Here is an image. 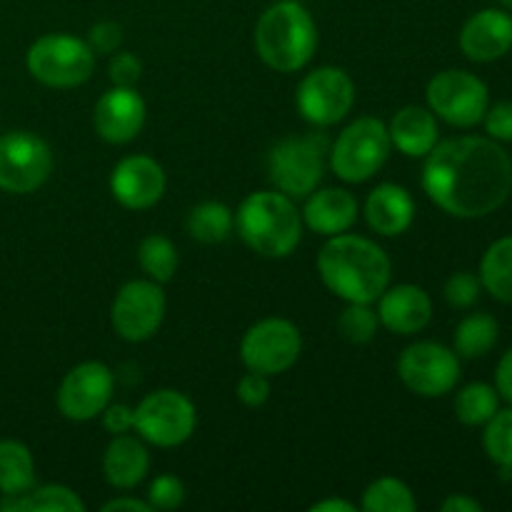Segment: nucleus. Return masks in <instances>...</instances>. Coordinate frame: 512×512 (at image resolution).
Wrapping results in <instances>:
<instances>
[{
    "mask_svg": "<svg viewBox=\"0 0 512 512\" xmlns=\"http://www.w3.org/2000/svg\"><path fill=\"white\" fill-rule=\"evenodd\" d=\"M495 390L500 393V398L512 403V348L500 358L498 370H495Z\"/></svg>",
    "mask_w": 512,
    "mask_h": 512,
    "instance_id": "a19ab883",
    "label": "nucleus"
},
{
    "mask_svg": "<svg viewBox=\"0 0 512 512\" xmlns=\"http://www.w3.org/2000/svg\"><path fill=\"white\" fill-rule=\"evenodd\" d=\"M390 150L388 125L378 118H358L335 138L330 168L345 183H365L388 163Z\"/></svg>",
    "mask_w": 512,
    "mask_h": 512,
    "instance_id": "423d86ee",
    "label": "nucleus"
},
{
    "mask_svg": "<svg viewBox=\"0 0 512 512\" xmlns=\"http://www.w3.org/2000/svg\"><path fill=\"white\" fill-rule=\"evenodd\" d=\"M113 388V370L98 360H88V363H80L68 370L58 388L55 403H58L63 418L73 420V423H88L108 408V403L113 400Z\"/></svg>",
    "mask_w": 512,
    "mask_h": 512,
    "instance_id": "2eb2a0df",
    "label": "nucleus"
},
{
    "mask_svg": "<svg viewBox=\"0 0 512 512\" xmlns=\"http://www.w3.org/2000/svg\"><path fill=\"white\" fill-rule=\"evenodd\" d=\"M235 395H238L240 403L248 405V408H260V405L268 403L270 398V378L263 373H253V370H248V373L238 380Z\"/></svg>",
    "mask_w": 512,
    "mask_h": 512,
    "instance_id": "4c0bfd02",
    "label": "nucleus"
},
{
    "mask_svg": "<svg viewBox=\"0 0 512 512\" xmlns=\"http://www.w3.org/2000/svg\"><path fill=\"white\" fill-rule=\"evenodd\" d=\"M328 140L323 135H293L275 143L268 153V175L280 193L308 198L325 175Z\"/></svg>",
    "mask_w": 512,
    "mask_h": 512,
    "instance_id": "0eeeda50",
    "label": "nucleus"
},
{
    "mask_svg": "<svg viewBox=\"0 0 512 512\" xmlns=\"http://www.w3.org/2000/svg\"><path fill=\"white\" fill-rule=\"evenodd\" d=\"M378 328V310L370 308V303H348L338 318V333L353 345L370 343L378 335Z\"/></svg>",
    "mask_w": 512,
    "mask_h": 512,
    "instance_id": "473e14b6",
    "label": "nucleus"
},
{
    "mask_svg": "<svg viewBox=\"0 0 512 512\" xmlns=\"http://www.w3.org/2000/svg\"><path fill=\"white\" fill-rule=\"evenodd\" d=\"M360 508L365 512H413L418 508V500L403 480L385 475L365 488Z\"/></svg>",
    "mask_w": 512,
    "mask_h": 512,
    "instance_id": "c756f323",
    "label": "nucleus"
},
{
    "mask_svg": "<svg viewBox=\"0 0 512 512\" xmlns=\"http://www.w3.org/2000/svg\"><path fill=\"white\" fill-rule=\"evenodd\" d=\"M500 5H503V8H508V10H512V0H498Z\"/></svg>",
    "mask_w": 512,
    "mask_h": 512,
    "instance_id": "a18cd8bd",
    "label": "nucleus"
},
{
    "mask_svg": "<svg viewBox=\"0 0 512 512\" xmlns=\"http://www.w3.org/2000/svg\"><path fill=\"white\" fill-rule=\"evenodd\" d=\"M365 220L383 238L403 235L415 220V200L403 185L383 183L365 200Z\"/></svg>",
    "mask_w": 512,
    "mask_h": 512,
    "instance_id": "412c9836",
    "label": "nucleus"
},
{
    "mask_svg": "<svg viewBox=\"0 0 512 512\" xmlns=\"http://www.w3.org/2000/svg\"><path fill=\"white\" fill-rule=\"evenodd\" d=\"M310 512H355V505L343 498H325L320 503L310 505Z\"/></svg>",
    "mask_w": 512,
    "mask_h": 512,
    "instance_id": "c03bdc74",
    "label": "nucleus"
},
{
    "mask_svg": "<svg viewBox=\"0 0 512 512\" xmlns=\"http://www.w3.org/2000/svg\"><path fill=\"white\" fill-rule=\"evenodd\" d=\"M440 510L443 512H483V505H480L475 498H470V495H450L448 500H443Z\"/></svg>",
    "mask_w": 512,
    "mask_h": 512,
    "instance_id": "37998d69",
    "label": "nucleus"
},
{
    "mask_svg": "<svg viewBox=\"0 0 512 512\" xmlns=\"http://www.w3.org/2000/svg\"><path fill=\"white\" fill-rule=\"evenodd\" d=\"M28 73L48 88H78L95 70V53L88 40L68 33H50L35 40L25 55Z\"/></svg>",
    "mask_w": 512,
    "mask_h": 512,
    "instance_id": "39448f33",
    "label": "nucleus"
},
{
    "mask_svg": "<svg viewBox=\"0 0 512 512\" xmlns=\"http://www.w3.org/2000/svg\"><path fill=\"white\" fill-rule=\"evenodd\" d=\"M300 353H303L300 330L285 318L258 320L240 340V360L245 368L268 378L293 368Z\"/></svg>",
    "mask_w": 512,
    "mask_h": 512,
    "instance_id": "9d476101",
    "label": "nucleus"
},
{
    "mask_svg": "<svg viewBox=\"0 0 512 512\" xmlns=\"http://www.w3.org/2000/svg\"><path fill=\"white\" fill-rule=\"evenodd\" d=\"M398 375L410 393L420 398H443L458 385L460 358L445 345L420 340L400 353Z\"/></svg>",
    "mask_w": 512,
    "mask_h": 512,
    "instance_id": "ddd939ff",
    "label": "nucleus"
},
{
    "mask_svg": "<svg viewBox=\"0 0 512 512\" xmlns=\"http://www.w3.org/2000/svg\"><path fill=\"white\" fill-rule=\"evenodd\" d=\"M100 510L103 512H123V510L153 512V505H150L148 500H138V498H113V500H108V503H105Z\"/></svg>",
    "mask_w": 512,
    "mask_h": 512,
    "instance_id": "79ce46f5",
    "label": "nucleus"
},
{
    "mask_svg": "<svg viewBox=\"0 0 512 512\" xmlns=\"http://www.w3.org/2000/svg\"><path fill=\"white\" fill-rule=\"evenodd\" d=\"M378 318L383 328L398 335H415L433 320V300L420 285H393L378 300Z\"/></svg>",
    "mask_w": 512,
    "mask_h": 512,
    "instance_id": "6ab92c4d",
    "label": "nucleus"
},
{
    "mask_svg": "<svg viewBox=\"0 0 512 512\" xmlns=\"http://www.w3.org/2000/svg\"><path fill=\"white\" fill-rule=\"evenodd\" d=\"M455 418L468 428L485 425L500 410V393L488 383H470L455 395Z\"/></svg>",
    "mask_w": 512,
    "mask_h": 512,
    "instance_id": "cd10ccee",
    "label": "nucleus"
},
{
    "mask_svg": "<svg viewBox=\"0 0 512 512\" xmlns=\"http://www.w3.org/2000/svg\"><path fill=\"white\" fill-rule=\"evenodd\" d=\"M188 233L205 245L223 243L235 228L233 210L218 200H205L188 213Z\"/></svg>",
    "mask_w": 512,
    "mask_h": 512,
    "instance_id": "bb28decb",
    "label": "nucleus"
},
{
    "mask_svg": "<svg viewBox=\"0 0 512 512\" xmlns=\"http://www.w3.org/2000/svg\"><path fill=\"white\" fill-rule=\"evenodd\" d=\"M88 45L93 48V53L100 55L118 53L120 45H123V25L115 23V20H100L90 28Z\"/></svg>",
    "mask_w": 512,
    "mask_h": 512,
    "instance_id": "c9c22d12",
    "label": "nucleus"
},
{
    "mask_svg": "<svg viewBox=\"0 0 512 512\" xmlns=\"http://www.w3.org/2000/svg\"><path fill=\"white\" fill-rule=\"evenodd\" d=\"M318 273L325 288L345 303L373 305L390 285L393 263L375 240L340 233L320 248Z\"/></svg>",
    "mask_w": 512,
    "mask_h": 512,
    "instance_id": "f03ea898",
    "label": "nucleus"
},
{
    "mask_svg": "<svg viewBox=\"0 0 512 512\" xmlns=\"http://www.w3.org/2000/svg\"><path fill=\"white\" fill-rule=\"evenodd\" d=\"M300 115L315 128H330L340 123L355 105V83L343 68L323 65L300 80L295 93Z\"/></svg>",
    "mask_w": 512,
    "mask_h": 512,
    "instance_id": "f8f14e48",
    "label": "nucleus"
},
{
    "mask_svg": "<svg viewBox=\"0 0 512 512\" xmlns=\"http://www.w3.org/2000/svg\"><path fill=\"white\" fill-rule=\"evenodd\" d=\"M483 448L488 458L503 468V473H512V408L498 410L485 423Z\"/></svg>",
    "mask_w": 512,
    "mask_h": 512,
    "instance_id": "7c9ffc66",
    "label": "nucleus"
},
{
    "mask_svg": "<svg viewBox=\"0 0 512 512\" xmlns=\"http://www.w3.org/2000/svg\"><path fill=\"white\" fill-rule=\"evenodd\" d=\"M100 415H103V425L110 435H123L135 428V408H130L125 403H113L110 400L108 408Z\"/></svg>",
    "mask_w": 512,
    "mask_h": 512,
    "instance_id": "ea45409f",
    "label": "nucleus"
},
{
    "mask_svg": "<svg viewBox=\"0 0 512 512\" xmlns=\"http://www.w3.org/2000/svg\"><path fill=\"white\" fill-rule=\"evenodd\" d=\"M360 205L350 190L345 188H315L308 195L303 208V225H308L313 233L333 238V235L348 233L358 223Z\"/></svg>",
    "mask_w": 512,
    "mask_h": 512,
    "instance_id": "aec40b11",
    "label": "nucleus"
},
{
    "mask_svg": "<svg viewBox=\"0 0 512 512\" xmlns=\"http://www.w3.org/2000/svg\"><path fill=\"white\" fill-rule=\"evenodd\" d=\"M150 470V453L143 438L113 435L103 455V475L108 485L118 490H133L145 480Z\"/></svg>",
    "mask_w": 512,
    "mask_h": 512,
    "instance_id": "5701e85b",
    "label": "nucleus"
},
{
    "mask_svg": "<svg viewBox=\"0 0 512 512\" xmlns=\"http://www.w3.org/2000/svg\"><path fill=\"white\" fill-rule=\"evenodd\" d=\"M500 335V325L493 315L488 313H473L468 318L460 320L455 328V353L458 358L475 360L488 355L495 348Z\"/></svg>",
    "mask_w": 512,
    "mask_h": 512,
    "instance_id": "a878e982",
    "label": "nucleus"
},
{
    "mask_svg": "<svg viewBox=\"0 0 512 512\" xmlns=\"http://www.w3.org/2000/svg\"><path fill=\"white\" fill-rule=\"evenodd\" d=\"M480 293H483V283H480V275L468 273H455L450 275L448 283H445V300H448L453 308H470V305L478 303Z\"/></svg>",
    "mask_w": 512,
    "mask_h": 512,
    "instance_id": "f704fd0d",
    "label": "nucleus"
},
{
    "mask_svg": "<svg viewBox=\"0 0 512 512\" xmlns=\"http://www.w3.org/2000/svg\"><path fill=\"white\" fill-rule=\"evenodd\" d=\"M163 165L150 155H128L110 173V193L123 208L148 210L165 195Z\"/></svg>",
    "mask_w": 512,
    "mask_h": 512,
    "instance_id": "dca6fc26",
    "label": "nucleus"
},
{
    "mask_svg": "<svg viewBox=\"0 0 512 512\" xmlns=\"http://www.w3.org/2000/svg\"><path fill=\"white\" fill-rule=\"evenodd\" d=\"M255 50L275 73H298L318 50V25L298 0H278L255 25Z\"/></svg>",
    "mask_w": 512,
    "mask_h": 512,
    "instance_id": "7ed1b4c3",
    "label": "nucleus"
},
{
    "mask_svg": "<svg viewBox=\"0 0 512 512\" xmlns=\"http://www.w3.org/2000/svg\"><path fill=\"white\" fill-rule=\"evenodd\" d=\"M148 503L153 510H178L185 503V485L178 475H158L148 488Z\"/></svg>",
    "mask_w": 512,
    "mask_h": 512,
    "instance_id": "72a5a7b5",
    "label": "nucleus"
},
{
    "mask_svg": "<svg viewBox=\"0 0 512 512\" xmlns=\"http://www.w3.org/2000/svg\"><path fill=\"white\" fill-rule=\"evenodd\" d=\"M390 143L408 158H425L438 145V118L423 105H405L393 115L388 125Z\"/></svg>",
    "mask_w": 512,
    "mask_h": 512,
    "instance_id": "4be33fe9",
    "label": "nucleus"
},
{
    "mask_svg": "<svg viewBox=\"0 0 512 512\" xmlns=\"http://www.w3.org/2000/svg\"><path fill=\"white\" fill-rule=\"evenodd\" d=\"M145 100L135 88L113 85L98 98L93 110L95 133L113 145H125L140 135L145 125Z\"/></svg>",
    "mask_w": 512,
    "mask_h": 512,
    "instance_id": "f3484780",
    "label": "nucleus"
},
{
    "mask_svg": "<svg viewBox=\"0 0 512 512\" xmlns=\"http://www.w3.org/2000/svg\"><path fill=\"white\" fill-rule=\"evenodd\" d=\"M143 75V63H140L138 55L133 53H113L108 65V78L113 80V85H120V88H135V83Z\"/></svg>",
    "mask_w": 512,
    "mask_h": 512,
    "instance_id": "e433bc0d",
    "label": "nucleus"
},
{
    "mask_svg": "<svg viewBox=\"0 0 512 512\" xmlns=\"http://www.w3.org/2000/svg\"><path fill=\"white\" fill-rule=\"evenodd\" d=\"M23 512H85V503L65 485H43L20 495Z\"/></svg>",
    "mask_w": 512,
    "mask_h": 512,
    "instance_id": "2f4dec72",
    "label": "nucleus"
},
{
    "mask_svg": "<svg viewBox=\"0 0 512 512\" xmlns=\"http://www.w3.org/2000/svg\"><path fill=\"white\" fill-rule=\"evenodd\" d=\"M235 230L253 253L263 258H288L303 240V215L290 195L260 190L240 203Z\"/></svg>",
    "mask_w": 512,
    "mask_h": 512,
    "instance_id": "20e7f679",
    "label": "nucleus"
},
{
    "mask_svg": "<svg viewBox=\"0 0 512 512\" xmlns=\"http://www.w3.org/2000/svg\"><path fill=\"white\" fill-rule=\"evenodd\" d=\"M138 263L150 280L165 285L175 278V270H178V248L170 238L153 233L140 243Z\"/></svg>",
    "mask_w": 512,
    "mask_h": 512,
    "instance_id": "c85d7f7f",
    "label": "nucleus"
},
{
    "mask_svg": "<svg viewBox=\"0 0 512 512\" xmlns=\"http://www.w3.org/2000/svg\"><path fill=\"white\" fill-rule=\"evenodd\" d=\"M53 170V153L40 135L10 130L0 135V190L13 195L35 193Z\"/></svg>",
    "mask_w": 512,
    "mask_h": 512,
    "instance_id": "9b49d317",
    "label": "nucleus"
},
{
    "mask_svg": "<svg viewBox=\"0 0 512 512\" xmlns=\"http://www.w3.org/2000/svg\"><path fill=\"white\" fill-rule=\"evenodd\" d=\"M428 108L435 118L455 128H473L485 118L490 108L488 85L468 70L450 68L433 75L425 90Z\"/></svg>",
    "mask_w": 512,
    "mask_h": 512,
    "instance_id": "1a4fd4ad",
    "label": "nucleus"
},
{
    "mask_svg": "<svg viewBox=\"0 0 512 512\" xmlns=\"http://www.w3.org/2000/svg\"><path fill=\"white\" fill-rule=\"evenodd\" d=\"M423 188L453 218H485L510 198L512 160L493 138H448L425 155Z\"/></svg>",
    "mask_w": 512,
    "mask_h": 512,
    "instance_id": "f257e3e1",
    "label": "nucleus"
},
{
    "mask_svg": "<svg viewBox=\"0 0 512 512\" xmlns=\"http://www.w3.org/2000/svg\"><path fill=\"white\" fill-rule=\"evenodd\" d=\"M485 130L498 143H512V100L493 105L485 113Z\"/></svg>",
    "mask_w": 512,
    "mask_h": 512,
    "instance_id": "58836bf2",
    "label": "nucleus"
},
{
    "mask_svg": "<svg viewBox=\"0 0 512 512\" xmlns=\"http://www.w3.org/2000/svg\"><path fill=\"white\" fill-rule=\"evenodd\" d=\"M35 485V460L28 445L0 440V493L25 495Z\"/></svg>",
    "mask_w": 512,
    "mask_h": 512,
    "instance_id": "b1692460",
    "label": "nucleus"
},
{
    "mask_svg": "<svg viewBox=\"0 0 512 512\" xmlns=\"http://www.w3.org/2000/svg\"><path fill=\"white\" fill-rule=\"evenodd\" d=\"M163 285L155 280H130L118 290L110 308L113 330L128 343H145L160 330L165 318Z\"/></svg>",
    "mask_w": 512,
    "mask_h": 512,
    "instance_id": "4468645a",
    "label": "nucleus"
},
{
    "mask_svg": "<svg viewBox=\"0 0 512 512\" xmlns=\"http://www.w3.org/2000/svg\"><path fill=\"white\" fill-rule=\"evenodd\" d=\"M512 48V15L500 8H485L470 15L460 30V50L475 63H493Z\"/></svg>",
    "mask_w": 512,
    "mask_h": 512,
    "instance_id": "a211bd4d",
    "label": "nucleus"
},
{
    "mask_svg": "<svg viewBox=\"0 0 512 512\" xmlns=\"http://www.w3.org/2000/svg\"><path fill=\"white\" fill-rule=\"evenodd\" d=\"M198 413L188 395L178 390H155L135 408V428L145 443L155 448H178L193 438Z\"/></svg>",
    "mask_w": 512,
    "mask_h": 512,
    "instance_id": "6e6552de",
    "label": "nucleus"
},
{
    "mask_svg": "<svg viewBox=\"0 0 512 512\" xmlns=\"http://www.w3.org/2000/svg\"><path fill=\"white\" fill-rule=\"evenodd\" d=\"M480 283L500 303H512V235L500 238L480 260Z\"/></svg>",
    "mask_w": 512,
    "mask_h": 512,
    "instance_id": "393cba45",
    "label": "nucleus"
}]
</instances>
